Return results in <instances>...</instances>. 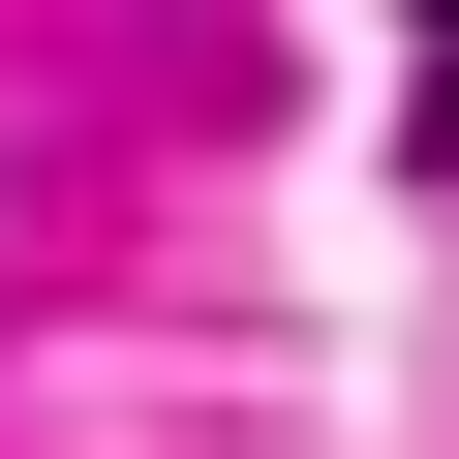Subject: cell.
I'll return each instance as SVG.
<instances>
[{
    "label": "cell",
    "mask_w": 459,
    "mask_h": 459,
    "mask_svg": "<svg viewBox=\"0 0 459 459\" xmlns=\"http://www.w3.org/2000/svg\"><path fill=\"white\" fill-rule=\"evenodd\" d=\"M398 153H429V184H459V31H429V62H398Z\"/></svg>",
    "instance_id": "6da1fadb"
}]
</instances>
